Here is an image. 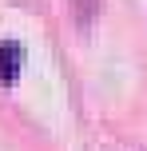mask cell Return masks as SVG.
<instances>
[{
	"mask_svg": "<svg viewBox=\"0 0 147 151\" xmlns=\"http://www.w3.org/2000/svg\"><path fill=\"white\" fill-rule=\"evenodd\" d=\"M24 68V48L16 40H0V83H16Z\"/></svg>",
	"mask_w": 147,
	"mask_h": 151,
	"instance_id": "cell-1",
	"label": "cell"
}]
</instances>
